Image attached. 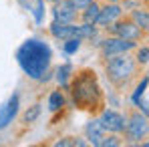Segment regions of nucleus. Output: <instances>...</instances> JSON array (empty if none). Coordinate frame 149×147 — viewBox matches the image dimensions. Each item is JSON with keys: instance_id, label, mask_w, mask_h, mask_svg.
I'll return each instance as SVG.
<instances>
[{"instance_id": "1", "label": "nucleus", "mask_w": 149, "mask_h": 147, "mask_svg": "<svg viewBox=\"0 0 149 147\" xmlns=\"http://www.w3.org/2000/svg\"><path fill=\"white\" fill-rule=\"evenodd\" d=\"M18 65L30 79H42L50 65V49L38 38H28L16 52Z\"/></svg>"}, {"instance_id": "2", "label": "nucleus", "mask_w": 149, "mask_h": 147, "mask_svg": "<svg viewBox=\"0 0 149 147\" xmlns=\"http://www.w3.org/2000/svg\"><path fill=\"white\" fill-rule=\"evenodd\" d=\"M73 97L74 101L83 107V109H89V107H95L101 101V89L97 85V77L91 71H85L74 79L73 85Z\"/></svg>"}, {"instance_id": "3", "label": "nucleus", "mask_w": 149, "mask_h": 147, "mask_svg": "<svg viewBox=\"0 0 149 147\" xmlns=\"http://www.w3.org/2000/svg\"><path fill=\"white\" fill-rule=\"evenodd\" d=\"M50 32H52V36H56V38H63V40H67V38H93L95 36V26L93 24H85L83 26H77V24H71V22H58V20H54L52 24H50Z\"/></svg>"}, {"instance_id": "4", "label": "nucleus", "mask_w": 149, "mask_h": 147, "mask_svg": "<svg viewBox=\"0 0 149 147\" xmlns=\"http://www.w3.org/2000/svg\"><path fill=\"white\" fill-rule=\"evenodd\" d=\"M135 71V63L127 56V54H115L111 56V61L107 63V75L115 85H123L125 81L133 75Z\"/></svg>"}, {"instance_id": "5", "label": "nucleus", "mask_w": 149, "mask_h": 147, "mask_svg": "<svg viewBox=\"0 0 149 147\" xmlns=\"http://www.w3.org/2000/svg\"><path fill=\"white\" fill-rule=\"evenodd\" d=\"M135 47V42L133 40H127V38H107L105 42H103V52H105V56H115V54H123L127 50H131Z\"/></svg>"}, {"instance_id": "6", "label": "nucleus", "mask_w": 149, "mask_h": 147, "mask_svg": "<svg viewBox=\"0 0 149 147\" xmlns=\"http://www.w3.org/2000/svg\"><path fill=\"white\" fill-rule=\"evenodd\" d=\"M99 123H101V127H103L105 131H111V133H119V131L125 129L123 115H119L117 111H105V113L101 115Z\"/></svg>"}, {"instance_id": "7", "label": "nucleus", "mask_w": 149, "mask_h": 147, "mask_svg": "<svg viewBox=\"0 0 149 147\" xmlns=\"http://www.w3.org/2000/svg\"><path fill=\"white\" fill-rule=\"evenodd\" d=\"M18 105H20L18 95H12V97L0 107V129H4L8 123L16 117V113H18Z\"/></svg>"}, {"instance_id": "8", "label": "nucleus", "mask_w": 149, "mask_h": 147, "mask_svg": "<svg viewBox=\"0 0 149 147\" xmlns=\"http://www.w3.org/2000/svg\"><path fill=\"white\" fill-rule=\"evenodd\" d=\"M109 30L113 34H117L119 38H127V40H137L141 30L135 22H115L113 26H109Z\"/></svg>"}, {"instance_id": "9", "label": "nucleus", "mask_w": 149, "mask_h": 147, "mask_svg": "<svg viewBox=\"0 0 149 147\" xmlns=\"http://www.w3.org/2000/svg\"><path fill=\"white\" fill-rule=\"evenodd\" d=\"M127 131H129V137H131V139H141V137H145V135H147V119H145V115L141 117L139 113H135V115L131 117L129 125H127Z\"/></svg>"}, {"instance_id": "10", "label": "nucleus", "mask_w": 149, "mask_h": 147, "mask_svg": "<svg viewBox=\"0 0 149 147\" xmlns=\"http://www.w3.org/2000/svg\"><path fill=\"white\" fill-rule=\"evenodd\" d=\"M77 16V8L71 0H61V4H56L54 8V18L58 22H73Z\"/></svg>"}, {"instance_id": "11", "label": "nucleus", "mask_w": 149, "mask_h": 147, "mask_svg": "<svg viewBox=\"0 0 149 147\" xmlns=\"http://www.w3.org/2000/svg\"><path fill=\"white\" fill-rule=\"evenodd\" d=\"M18 2H20V6L24 10H28L34 16V22L36 24H40L45 20V2L42 0H18Z\"/></svg>"}, {"instance_id": "12", "label": "nucleus", "mask_w": 149, "mask_h": 147, "mask_svg": "<svg viewBox=\"0 0 149 147\" xmlns=\"http://www.w3.org/2000/svg\"><path fill=\"white\" fill-rule=\"evenodd\" d=\"M119 14H121V8H119L117 4H111V6L99 10V16H97V22H95V24L107 26V24H111V22H115V20L119 18Z\"/></svg>"}, {"instance_id": "13", "label": "nucleus", "mask_w": 149, "mask_h": 147, "mask_svg": "<svg viewBox=\"0 0 149 147\" xmlns=\"http://www.w3.org/2000/svg\"><path fill=\"white\" fill-rule=\"evenodd\" d=\"M87 137L91 139V143H95V145L99 143V139L103 137V127H101L99 119L87 123Z\"/></svg>"}, {"instance_id": "14", "label": "nucleus", "mask_w": 149, "mask_h": 147, "mask_svg": "<svg viewBox=\"0 0 149 147\" xmlns=\"http://www.w3.org/2000/svg\"><path fill=\"white\" fill-rule=\"evenodd\" d=\"M85 10V14H83V20L87 22V24H95L97 22V16H99V4H95V2H91L87 8H83Z\"/></svg>"}, {"instance_id": "15", "label": "nucleus", "mask_w": 149, "mask_h": 147, "mask_svg": "<svg viewBox=\"0 0 149 147\" xmlns=\"http://www.w3.org/2000/svg\"><path fill=\"white\" fill-rule=\"evenodd\" d=\"M71 71H73V67H71V65H63V67H58V71H56V81H58V85H61V87H69V77H71Z\"/></svg>"}, {"instance_id": "16", "label": "nucleus", "mask_w": 149, "mask_h": 147, "mask_svg": "<svg viewBox=\"0 0 149 147\" xmlns=\"http://www.w3.org/2000/svg\"><path fill=\"white\" fill-rule=\"evenodd\" d=\"M63 105H65V97H63V93L54 91V93L49 97V109H50V111H58V109H63Z\"/></svg>"}, {"instance_id": "17", "label": "nucleus", "mask_w": 149, "mask_h": 147, "mask_svg": "<svg viewBox=\"0 0 149 147\" xmlns=\"http://www.w3.org/2000/svg\"><path fill=\"white\" fill-rule=\"evenodd\" d=\"M133 20H135V24L139 26L141 30H147L149 16H147V12H145V10H135V12H133Z\"/></svg>"}, {"instance_id": "18", "label": "nucleus", "mask_w": 149, "mask_h": 147, "mask_svg": "<svg viewBox=\"0 0 149 147\" xmlns=\"http://www.w3.org/2000/svg\"><path fill=\"white\" fill-rule=\"evenodd\" d=\"M79 47H81V38H67V42L63 45V49H65V52H67V54L77 52V50H79Z\"/></svg>"}, {"instance_id": "19", "label": "nucleus", "mask_w": 149, "mask_h": 147, "mask_svg": "<svg viewBox=\"0 0 149 147\" xmlns=\"http://www.w3.org/2000/svg\"><path fill=\"white\" fill-rule=\"evenodd\" d=\"M38 115H40V105H32V107L24 113V121L26 123H32Z\"/></svg>"}, {"instance_id": "20", "label": "nucleus", "mask_w": 149, "mask_h": 147, "mask_svg": "<svg viewBox=\"0 0 149 147\" xmlns=\"http://www.w3.org/2000/svg\"><path fill=\"white\" fill-rule=\"evenodd\" d=\"M145 89H147V79H143V81L139 83V87H137V91L133 93V101H135V103H139V99H141V95L145 93Z\"/></svg>"}, {"instance_id": "21", "label": "nucleus", "mask_w": 149, "mask_h": 147, "mask_svg": "<svg viewBox=\"0 0 149 147\" xmlns=\"http://www.w3.org/2000/svg\"><path fill=\"white\" fill-rule=\"evenodd\" d=\"M147 56H149V49H147V47L139 49V52H137V61H139L141 65H147V61H149Z\"/></svg>"}, {"instance_id": "22", "label": "nucleus", "mask_w": 149, "mask_h": 147, "mask_svg": "<svg viewBox=\"0 0 149 147\" xmlns=\"http://www.w3.org/2000/svg\"><path fill=\"white\" fill-rule=\"evenodd\" d=\"M97 145H101V147H115V145H119V141H117V137H109V139H103V137H101Z\"/></svg>"}, {"instance_id": "23", "label": "nucleus", "mask_w": 149, "mask_h": 147, "mask_svg": "<svg viewBox=\"0 0 149 147\" xmlns=\"http://www.w3.org/2000/svg\"><path fill=\"white\" fill-rule=\"evenodd\" d=\"M71 2L74 4V8H77V10H83V8H87L93 0H71Z\"/></svg>"}, {"instance_id": "24", "label": "nucleus", "mask_w": 149, "mask_h": 147, "mask_svg": "<svg viewBox=\"0 0 149 147\" xmlns=\"http://www.w3.org/2000/svg\"><path fill=\"white\" fill-rule=\"evenodd\" d=\"M107 2H117V0H107Z\"/></svg>"}, {"instance_id": "25", "label": "nucleus", "mask_w": 149, "mask_h": 147, "mask_svg": "<svg viewBox=\"0 0 149 147\" xmlns=\"http://www.w3.org/2000/svg\"><path fill=\"white\" fill-rule=\"evenodd\" d=\"M50 2H58V0H50Z\"/></svg>"}]
</instances>
